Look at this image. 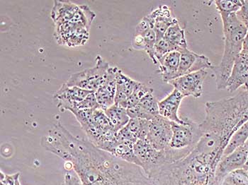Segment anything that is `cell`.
I'll use <instances>...</instances> for the list:
<instances>
[{
    "label": "cell",
    "mask_w": 248,
    "mask_h": 185,
    "mask_svg": "<svg viewBox=\"0 0 248 185\" xmlns=\"http://www.w3.org/2000/svg\"><path fill=\"white\" fill-rule=\"evenodd\" d=\"M41 146L65 160L83 185H156L142 168L73 136L61 124L41 139Z\"/></svg>",
    "instance_id": "cell-1"
},
{
    "label": "cell",
    "mask_w": 248,
    "mask_h": 185,
    "mask_svg": "<svg viewBox=\"0 0 248 185\" xmlns=\"http://www.w3.org/2000/svg\"><path fill=\"white\" fill-rule=\"evenodd\" d=\"M205 112L198 144L220 160L232 134L248 120V88L232 97L206 102Z\"/></svg>",
    "instance_id": "cell-2"
},
{
    "label": "cell",
    "mask_w": 248,
    "mask_h": 185,
    "mask_svg": "<svg viewBox=\"0 0 248 185\" xmlns=\"http://www.w3.org/2000/svg\"><path fill=\"white\" fill-rule=\"evenodd\" d=\"M220 15L223 22L224 50L219 65L214 66L211 70L216 76L217 89L223 90L226 89L235 59L243 50V40L248 29L236 14Z\"/></svg>",
    "instance_id": "cell-3"
},
{
    "label": "cell",
    "mask_w": 248,
    "mask_h": 185,
    "mask_svg": "<svg viewBox=\"0 0 248 185\" xmlns=\"http://www.w3.org/2000/svg\"><path fill=\"white\" fill-rule=\"evenodd\" d=\"M74 114L86 134L89 142L99 149L111 153L116 145L115 131L105 111L97 109L73 110Z\"/></svg>",
    "instance_id": "cell-4"
},
{
    "label": "cell",
    "mask_w": 248,
    "mask_h": 185,
    "mask_svg": "<svg viewBox=\"0 0 248 185\" xmlns=\"http://www.w3.org/2000/svg\"><path fill=\"white\" fill-rule=\"evenodd\" d=\"M182 118L181 123L171 122L172 137L170 148L189 155L200 142L203 133L200 124L186 117Z\"/></svg>",
    "instance_id": "cell-5"
},
{
    "label": "cell",
    "mask_w": 248,
    "mask_h": 185,
    "mask_svg": "<svg viewBox=\"0 0 248 185\" xmlns=\"http://www.w3.org/2000/svg\"><path fill=\"white\" fill-rule=\"evenodd\" d=\"M96 62L94 67L71 75L64 84L95 92L107 80L110 68L108 62L101 56L96 57Z\"/></svg>",
    "instance_id": "cell-6"
},
{
    "label": "cell",
    "mask_w": 248,
    "mask_h": 185,
    "mask_svg": "<svg viewBox=\"0 0 248 185\" xmlns=\"http://www.w3.org/2000/svg\"><path fill=\"white\" fill-rule=\"evenodd\" d=\"M172 137L170 121L160 114L150 120L149 130L145 141L155 149L165 151L170 148Z\"/></svg>",
    "instance_id": "cell-7"
},
{
    "label": "cell",
    "mask_w": 248,
    "mask_h": 185,
    "mask_svg": "<svg viewBox=\"0 0 248 185\" xmlns=\"http://www.w3.org/2000/svg\"><path fill=\"white\" fill-rule=\"evenodd\" d=\"M90 29L70 22L55 25L54 36L58 45L76 47L85 45L90 38Z\"/></svg>",
    "instance_id": "cell-8"
},
{
    "label": "cell",
    "mask_w": 248,
    "mask_h": 185,
    "mask_svg": "<svg viewBox=\"0 0 248 185\" xmlns=\"http://www.w3.org/2000/svg\"><path fill=\"white\" fill-rule=\"evenodd\" d=\"M248 153L244 145L232 151L226 157H222L216 168L214 183L221 185L229 174L237 170L244 168L247 163Z\"/></svg>",
    "instance_id": "cell-9"
},
{
    "label": "cell",
    "mask_w": 248,
    "mask_h": 185,
    "mask_svg": "<svg viewBox=\"0 0 248 185\" xmlns=\"http://www.w3.org/2000/svg\"><path fill=\"white\" fill-rule=\"evenodd\" d=\"M206 70H201L191 74L183 75L169 82L174 89L185 97L199 99L203 94V84L207 76Z\"/></svg>",
    "instance_id": "cell-10"
},
{
    "label": "cell",
    "mask_w": 248,
    "mask_h": 185,
    "mask_svg": "<svg viewBox=\"0 0 248 185\" xmlns=\"http://www.w3.org/2000/svg\"><path fill=\"white\" fill-rule=\"evenodd\" d=\"M241 87L248 88V52L244 50H242L235 59L226 89L232 93Z\"/></svg>",
    "instance_id": "cell-11"
},
{
    "label": "cell",
    "mask_w": 248,
    "mask_h": 185,
    "mask_svg": "<svg viewBox=\"0 0 248 185\" xmlns=\"http://www.w3.org/2000/svg\"><path fill=\"white\" fill-rule=\"evenodd\" d=\"M213 67L214 65L207 57L186 49L181 53L179 76L191 74L201 70H206L208 69L211 70Z\"/></svg>",
    "instance_id": "cell-12"
},
{
    "label": "cell",
    "mask_w": 248,
    "mask_h": 185,
    "mask_svg": "<svg viewBox=\"0 0 248 185\" xmlns=\"http://www.w3.org/2000/svg\"><path fill=\"white\" fill-rule=\"evenodd\" d=\"M145 17L155 32L157 39L163 38L168 28L178 21L173 16L172 11L167 5L160 6Z\"/></svg>",
    "instance_id": "cell-13"
},
{
    "label": "cell",
    "mask_w": 248,
    "mask_h": 185,
    "mask_svg": "<svg viewBox=\"0 0 248 185\" xmlns=\"http://www.w3.org/2000/svg\"><path fill=\"white\" fill-rule=\"evenodd\" d=\"M119 70L118 67H110L107 80L103 85L94 92L98 103L103 111H106L115 104L116 76Z\"/></svg>",
    "instance_id": "cell-14"
},
{
    "label": "cell",
    "mask_w": 248,
    "mask_h": 185,
    "mask_svg": "<svg viewBox=\"0 0 248 185\" xmlns=\"http://www.w3.org/2000/svg\"><path fill=\"white\" fill-rule=\"evenodd\" d=\"M93 93L94 92L79 87L67 86L63 84L62 87L55 93L54 99L57 100L58 108L61 111H68L75 104L82 101Z\"/></svg>",
    "instance_id": "cell-15"
},
{
    "label": "cell",
    "mask_w": 248,
    "mask_h": 185,
    "mask_svg": "<svg viewBox=\"0 0 248 185\" xmlns=\"http://www.w3.org/2000/svg\"><path fill=\"white\" fill-rule=\"evenodd\" d=\"M150 120L139 118L130 119L116 135L118 141H127L136 143L139 140H145L149 130Z\"/></svg>",
    "instance_id": "cell-16"
},
{
    "label": "cell",
    "mask_w": 248,
    "mask_h": 185,
    "mask_svg": "<svg viewBox=\"0 0 248 185\" xmlns=\"http://www.w3.org/2000/svg\"><path fill=\"white\" fill-rule=\"evenodd\" d=\"M158 100L153 92L144 96L140 102L131 108L127 110L130 118H139L151 120L159 115Z\"/></svg>",
    "instance_id": "cell-17"
},
{
    "label": "cell",
    "mask_w": 248,
    "mask_h": 185,
    "mask_svg": "<svg viewBox=\"0 0 248 185\" xmlns=\"http://www.w3.org/2000/svg\"><path fill=\"white\" fill-rule=\"evenodd\" d=\"M185 96L176 89L167 97L159 101V114L172 122L181 123L182 118L179 116V109Z\"/></svg>",
    "instance_id": "cell-18"
},
{
    "label": "cell",
    "mask_w": 248,
    "mask_h": 185,
    "mask_svg": "<svg viewBox=\"0 0 248 185\" xmlns=\"http://www.w3.org/2000/svg\"><path fill=\"white\" fill-rule=\"evenodd\" d=\"M139 82L131 79L119 70L116 76V93L115 104L126 109V102L134 92Z\"/></svg>",
    "instance_id": "cell-19"
},
{
    "label": "cell",
    "mask_w": 248,
    "mask_h": 185,
    "mask_svg": "<svg viewBox=\"0 0 248 185\" xmlns=\"http://www.w3.org/2000/svg\"><path fill=\"white\" fill-rule=\"evenodd\" d=\"M181 53L173 51L168 53L158 61L159 71L165 83L174 80L179 76Z\"/></svg>",
    "instance_id": "cell-20"
},
{
    "label": "cell",
    "mask_w": 248,
    "mask_h": 185,
    "mask_svg": "<svg viewBox=\"0 0 248 185\" xmlns=\"http://www.w3.org/2000/svg\"><path fill=\"white\" fill-rule=\"evenodd\" d=\"M135 34L141 35L143 36L145 39V45H146L145 51L146 52L149 57L152 59L153 63L155 65H157L155 59L154 55H153V49H154L155 44L157 41V36H156L155 32L151 27L149 21L145 16L136 26Z\"/></svg>",
    "instance_id": "cell-21"
},
{
    "label": "cell",
    "mask_w": 248,
    "mask_h": 185,
    "mask_svg": "<svg viewBox=\"0 0 248 185\" xmlns=\"http://www.w3.org/2000/svg\"><path fill=\"white\" fill-rule=\"evenodd\" d=\"M164 38L170 44L174 51L181 53L188 49L185 30L182 28L178 21L168 28Z\"/></svg>",
    "instance_id": "cell-22"
},
{
    "label": "cell",
    "mask_w": 248,
    "mask_h": 185,
    "mask_svg": "<svg viewBox=\"0 0 248 185\" xmlns=\"http://www.w3.org/2000/svg\"><path fill=\"white\" fill-rule=\"evenodd\" d=\"M135 143L127 141H118L110 154L115 157L140 167V162L134 151Z\"/></svg>",
    "instance_id": "cell-23"
},
{
    "label": "cell",
    "mask_w": 248,
    "mask_h": 185,
    "mask_svg": "<svg viewBox=\"0 0 248 185\" xmlns=\"http://www.w3.org/2000/svg\"><path fill=\"white\" fill-rule=\"evenodd\" d=\"M105 113L116 132L124 128L131 119L127 110L116 104L106 110Z\"/></svg>",
    "instance_id": "cell-24"
},
{
    "label": "cell",
    "mask_w": 248,
    "mask_h": 185,
    "mask_svg": "<svg viewBox=\"0 0 248 185\" xmlns=\"http://www.w3.org/2000/svg\"><path fill=\"white\" fill-rule=\"evenodd\" d=\"M248 139V120L240 126L232 134L229 143L223 152V157L231 154L232 151L243 146Z\"/></svg>",
    "instance_id": "cell-25"
},
{
    "label": "cell",
    "mask_w": 248,
    "mask_h": 185,
    "mask_svg": "<svg viewBox=\"0 0 248 185\" xmlns=\"http://www.w3.org/2000/svg\"><path fill=\"white\" fill-rule=\"evenodd\" d=\"M220 14H236L241 8L243 0H217L214 1Z\"/></svg>",
    "instance_id": "cell-26"
},
{
    "label": "cell",
    "mask_w": 248,
    "mask_h": 185,
    "mask_svg": "<svg viewBox=\"0 0 248 185\" xmlns=\"http://www.w3.org/2000/svg\"><path fill=\"white\" fill-rule=\"evenodd\" d=\"M153 88H149L145 84L139 82L137 86H136V89H135L134 92L127 100L126 109L136 106L144 96H146L149 93L153 92Z\"/></svg>",
    "instance_id": "cell-27"
},
{
    "label": "cell",
    "mask_w": 248,
    "mask_h": 185,
    "mask_svg": "<svg viewBox=\"0 0 248 185\" xmlns=\"http://www.w3.org/2000/svg\"><path fill=\"white\" fill-rule=\"evenodd\" d=\"M173 51L174 50H173L172 47L164 37L157 39L155 44L154 49H153V55H154L156 64L157 65L158 61L160 59H162L168 53Z\"/></svg>",
    "instance_id": "cell-28"
},
{
    "label": "cell",
    "mask_w": 248,
    "mask_h": 185,
    "mask_svg": "<svg viewBox=\"0 0 248 185\" xmlns=\"http://www.w3.org/2000/svg\"><path fill=\"white\" fill-rule=\"evenodd\" d=\"M224 181L231 185H248V172L244 168L237 170L229 174Z\"/></svg>",
    "instance_id": "cell-29"
},
{
    "label": "cell",
    "mask_w": 248,
    "mask_h": 185,
    "mask_svg": "<svg viewBox=\"0 0 248 185\" xmlns=\"http://www.w3.org/2000/svg\"><path fill=\"white\" fill-rule=\"evenodd\" d=\"M97 108H101V107L96 100L95 94L93 93L89 95L86 99H84L82 101L75 104L68 110V111L71 112L73 110L97 109Z\"/></svg>",
    "instance_id": "cell-30"
},
{
    "label": "cell",
    "mask_w": 248,
    "mask_h": 185,
    "mask_svg": "<svg viewBox=\"0 0 248 185\" xmlns=\"http://www.w3.org/2000/svg\"><path fill=\"white\" fill-rule=\"evenodd\" d=\"M237 17L244 24L248 30V0H243V6L236 13Z\"/></svg>",
    "instance_id": "cell-31"
},
{
    "label": "cell",
    "mask_w": 248,
    "mask_h": 185,
    "mask_svg": "<svg viewBox=\"0 0 248 185\" xmlns=\"http://www.w3.org/2000/svg\"><path fill=\"white\" fill-rule=\"evenodd\" d=\"M61 185H83L78 176L66 172L64 177L63 182Z\"/></svg>",
    "instance_id": "cell-32"
},
{
    "label": "cell",
    "mask_w": 248,
    "mask_h": 185,
    "mask_svg": "<svg viewBox=\"0 0 248 185\" xmlns=\"http://www.w3.org/2000/svg\"><path fill=\"white\" fill-rule=\"evenodd\" d=\"M243 50L248 52V30L245 36L244 40H243Z\"/></svg>",
    "instance_id": "cell-33"
},
{
    "label": "cell",
    "mask_w": 248,
    "mask_h": 185,
    "mask_svg": "<svg viewBox=\"0 0 248 185\" xmlns=\"http://www.w3.org/2000/svg\"><path fill=\"white\" fill-rule=\"evenodd\" d=\"M221 185H229V183H226V181H223V183H222Z\"/></svg>",
    "instance_id": "cell-34"
},
{
    "label": "cell",
    "mask_w": 248,
    "mask_h": 185,
    "mask_svg": "<svg viewBox=\"0 0 248 185\" xmlns=\"http://www.w3.org/2000/svg\"><path fill=\"white\" fill-rule=\"evenodd\" d=\"M19 185H21V184H19Z\"/></svg>",
    "instance_id": "cell-35"
}]
</instances>
